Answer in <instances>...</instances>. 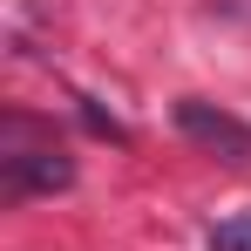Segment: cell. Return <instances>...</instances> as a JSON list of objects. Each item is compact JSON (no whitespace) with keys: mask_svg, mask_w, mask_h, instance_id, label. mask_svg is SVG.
I'll return each instance as SVG.
<instances>
[{"mask_svg":"<svg viewBox=\"0 0 251 251\" xmlns=\"http://www.w3.org/2000/svg\"><path fill=\"white\" fill-rule=\"evenodd\" d=\"M68 183H75V163L54 143H27V123H7V143H0V197L7 204H27V197L68 190Z\"/></svg>","mask_w":251,"mask_h":251,"instance_id":"obj_1","label":"cell"},{"mask_svg":"<svg viewBox=\"0 0 251 251\" xmlns=\"http://www.w3.org/2000/svg\"><path fill=\"white\" fill-rule=\"evenodd\" d=\"M176 123H183V136H197V143H210V150H238V156H251V129L231 123V116H210L204 102H183Z\"/></svg>","mask_w":251,"mask_h":251,"instance_id":"obj_2","label":"cell"},{"mask_svg":"<svg viewBox=\"0 0 251 251\" xmlns=\"http://www.w3.org/2000/svg\"><path fill=\"white\" fill-rule=\"evenodd\" d=\"M210 251H251V217H224L210 231Z\"/></svg>","mask_w":251,"mask_h":251,"instance_id":"obj_3","label":"cell"}]
</instances>
